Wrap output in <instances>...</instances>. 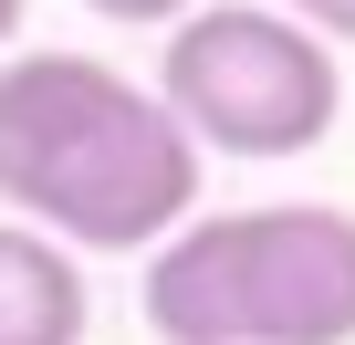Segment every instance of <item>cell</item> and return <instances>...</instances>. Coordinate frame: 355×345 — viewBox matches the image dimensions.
Masks as SVG:
<instances>
[{
	"label": "cell",
	"mask_w": 355,
	"mask_h": 345,
	"mask_svg": "<svg viewBox=\"0 0 355 345\" xmlns=\"http://www.w3.org/2000/svg\"><path fill=\"white\" fill-rule=\"evenodd\" d=\"M157 345H355V210L261 199L178 220L146 251Z\"/></svg>",
	"instance_id": "cell-2"
},
{
	"label": "cell",
	"mask_w": 355,
	"mask_h": 345,
	"mask_svg": "<svg viewBox=\"0 0 355 345\" xmlns=\"http://www.w3.org/2000/svg\"><path fill=\"white\" fill-rule=\"evenodd\" d=\"M272 11H293V22L324 32V42H355V0H272Z\"/></svg>",
	"instance_id": "cell-6"
},
{
	"label": "cell",
	"mask_w": 355,
	"mask_h": 345,
	"mask_svg": "<svg viewBox=\"0 0 355 345\" xmlns=\"http://www.w3.org/2000/svg\"><path fill=\"white\" fill-rule=\"evenodd\" d=\"M84 11H105V22H136V32H178L199 11V0H84Z\"/></svg>",
	"instance_id": "cell-5"
},
{
	"label": "cell",
	"mask_w": 355,
	"mask_h": 345,
	"mask_svg": "<svg viewBox=\"0 0 355 345\" xmlns=\"http://www.w3.org/2000/svg\"><path fill=\"white\" fill-rule=\"evenodd\" d=\"M21 22H32V0H0V53L21 42Z\"/></svg>",
	"instance_id": "cell-7"
},
{
	"label": "cell",
	"mask_w": 355,
	"mask_h": 345,
	"mask_svg": "<svg viewBox=\"0 0 355 345\" xmlns=\"http://www.w3.org/2000/svg\"><path fill=\"white\" fill-rule=\"evenodd\" d=\"M84 324H94L84 262L32 220H0V345H84Z\"/></svg>",
	"instance_id": "cell-4"
},
{
	"label": "cell",
	"mask_w": 355,
	"mask_h": 345,
	"mask_svg": "<svg viewBox=\"0 0 355 345\" xmlns=\"http://www.w3.org/2000/svg\"><path fill=\"white\" fill-rule=\"evenodd\" d=\"M0 210L63 251H157L199 220V146L94 53H0Z\"/></svg>",
	"instance_id": "cell-1"
},
{
	"label": "cell",
	"mask_w": 355,
	"mask_h": 345,
	"mask_svg": "<svg viewBox=\"0 0 355 345\" xmlns=\"http://www.w3.org/2000/svg\"><path fill=\"white\" fill-rule=\"evenodd\" d=\"M157 105L199 157H303L345 115V63L272 0H199L157 53Z\"/></svg>",
	"instance_id": "cell-3"
}]
</instances>
